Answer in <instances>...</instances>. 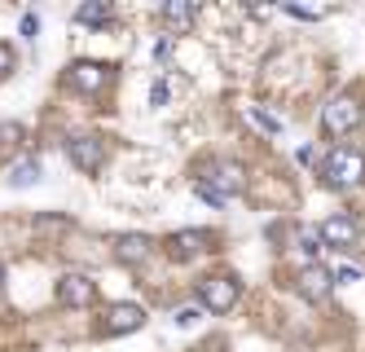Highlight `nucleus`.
Instances as JSON below:
<instances>
[{"mask_svg":"<svg viewBox=\"0 0 365 352\" xmlns=\"http://www.w3.org/2000/svg\"><path fill=\"white\" fill-rule=\"evenodd\" d=\"M322 181L330 189H356L365 181V154L356 146H334L322 159Z\"/></svg>","mask_w":365,"mask_h":352,"instance_id":"obj_1","label":"nucleus"},{"mask_svg":"<svg viewBox=\"0 0 365 352\" xmlns=\"http://www.w3.org/2000/svg\"><path fill=\"white\" fill-rule=\"evenodd\" d=\"M361 119H365V111H361V101L352 93H334L322 106V132L326 137H348V132L361 128Z\"/></svg>","mask_w":365,"mask_h":352,"instance_id":"obj_2","label":"nucleus"},{"mask_svg":"<svg viewBox=\"0 0 365 352\" xmlns=\"http://www.w3.org/2000/svg\"><path fill=\"white\" fill-rule=\"evenodd\" d=\"M198 185L216 189V194L229 203V198H238L242 189H247V176H242V164H225V159H216V164H207V168H202Z\"/></svg>","mask_w":365,"mask_h":352,"instance_id":"obj_3","label":"nucleus"},{"mask_svg":"<svg viewBox=\"0 0 365 352\" xmlns=\"http://www.w3.org/2000/svg\"><path fill=\"white\" fill-rule=\"evenodd\" d=\"M238 295H242V286L233 278H202L198 282V300H202L207 313H229L238 304Z\"/></svg>","mask_w":365,"mask_h":352,"instance_id":"obj_4","label":"nucleus"},{"mask_svg":"<svg viewBox=\"0 0 365 352\" xmlns=\"http://www.w3.org/2000/svg\"><path fill=\"white\" fill-rule=\"evenodd\" d=\"M66 154H71V164L80 172H97L101 164H106V141L93 137V132H75V137L66 141Z\"/></svg>","mask_w":365,"mask_h":352,"instance_id":"obj_5","label":"nucleus"},{"mask_svg":"<svg viewBox=\"0 0 365 352\" xmlns=\"http://www.w3.org/2000/svg\"><path fill=\"white\" fill-rule=\"evenodd\" d=\"M317 233H322L326 247H334V251H352V247H356V238H361V225L352 221L348 211H334V216H326V221H322Z\"/></svg>","mask_w":365,"mask_h":352,"instance_id":"obj_6","label":"nucleus"},{"mask_svg":"<svg viewBox=\"0 0 365 352\" xmlns=\"http://www.w3.org/2000/svg\"><path fill=\"white\" fill-rule=\"evenodd\" d=\"M97 300V286L84 278V273H66L62 282H58V304L62 308H88Z\"/></svg>","mask_w":365,"mask_h":352,"instance_id":"obj_7","label":"nucleus"},{"mask_svg":"<svg viewBox=\"0 0 365 352\" xmlns=\"http://www.w3.org/2000/svg\"><path fill=\"white\" fill-rule=\"evenodd\" d=\"M66 84L80 89V93H101V89L110 84V66H101V62H75L66 71Z\"/></svg>","mask_w":365,"mask_h":352,"instance_id":"obj_8","label":"nucleus"},{"mask_svg":"<svg viewBox=\"0 0 365 352\" xmlns=\"http://www.w3.org/2000/svg\"><path fill=\"white\" fill-rule=\"evenodd\" d=\"M295 286H299V295H304L308 304H322L326 295H330V286H334V273H330V268H322V264H308V268H299Z\"/></svg>","mask_w":365,"mask_h":352,"instance_id":"obj_9","label":"nucleus"},{"mask_svg":"<svg viewBox=\"0 0 365 352\" xmlns=\"http://www.w3.org/2000/svg\"><path fill=\"white\" fill-rule=\"evenodd\" d=\"M145 326V313L137 304H115L106 317H101V335H133Z\"/></svg>","mask_w":365,"mask_h":352,"instance_id":"obj_10","label":"nucleus"},{"mask_svg":"<svg viewBox=\"0 0 365 352\" xmlns=\"http://www.w3.org/2000/svg\"><path fill=\"white\" fill-rule=\"evenodd\" d=\"M207 242H212V233H202V229L190 233L185 229V233H172L168 238V251H172V260H194L198 251H207Z\"/></svg>","mask_w":365,"mask_h":352,"instance_id":"obj_11","label":"nucleus"},{"mask_svg":"<svg viewBox=\"0 0 365 352\" xmlns=\"http://www.w3.org/2000/svg\"><path fill=\"white\" fill-rule=\"evenodd\" d=\"M150 251H154V242H150L145 233H123V238L115 242V256H119L123 264H141V260H150Z\"/></svg>","mask_w":365,"mask_h":352,"instance_id":"obj_12","label":"nucleus"},{"mask_svg":"<svg viewBox=\"0 0 365 352\" xmlns=\"http://www.w3.org/2000/svg\"><path fill=\"white\" fill-rule=\"evenodd\" d=\"M194 18H198L194 0H168L163 5V22H172V26H194Z\"/></svg>","mask_w":365,"mask_h":352,"instance_id":"obj_13","label":"nucleus"},{"mask_svg":"<svg viewBox=\"0 0 365 352\" xmlns=\"http://www.w3.org/2000/svg\"><path fill=\"white\" fill-rule=\"evenodd\" d=\"M110 18H115L110 5H80V9H75V22H80V26H106Z\"/></svg>","mask_w":365,"mask_h":352,"instance_id":"obj_14","label":"nucleus"},{"mask_svg":"<svg viewBox=\"0 0 365 352\" xmlns=\"http://www.w3.org/2000/svg\"><path fill=\"white\" fill-rule=\"evenodd\" d=\"M36 181H40V164H36V159H22V164L9 168V185H22V189H27V185H36Z\"/></svg>","mask_w":365,"mask_h":352,"instance_id":"obj_15","label":"nucleus"},{"mask_svg":"<svg viewBox=\"0 0 365 352\" xmlns=\"http://www.w3.org/2000/svg\"><path fill=\"white\" fill-rule=\"evenodd\" d=\"M247 115L255 119V128H264V132H273V137H277V132H282V119H277V115H269V111H259V106H251Z\"/></svg>","mask_w":365,"mask_h":352,"instance_id":"obj_16","label":"nucleus"},{"mask_svg":"<svg viewBox=\"0 0 365 352\" xmlns=\"http://www.w3.org/2000/svg\"><path fill=\"white\" fill-rule=\"evenodd\" d=\"M322 251V233H312V229H304V256L312 260V256H317Z\"/></svg>","mask_w":365,"mask_h":352,"instance_id":"obj_17","label":"nucleus"},{"mask_svg":"<svg viewBox=\"0 0 365 352\" xmlns=\"http://www.w3.org/2000/svg\"><path fill=\"white\" fill-rule=\"evenodd\" d=\"M36 31H40V18L36 14H22V40H36Z\"/></svg>","mask_w":365,"mask_h":352,"instance_id":"obj_18","label":"nucleus"},{"mask_svg":"<svg viewBox=\"0 0 365 352\" xmlns=\"http://www.w3.org/2000/svg\"><path fill=\"white\" fill-rule=\"evenodd\" d=\"M9 71H14V49H9V44H0V79H5Z\"/></svg>","mask_w":365,"mask_h":352,"instance_id":"obj_19","label":"nucleus"},{"mask_svg":"<svg viewBox=\"0 0 365 352\" xmlns=\"http://www.w3.org/2000/svg\"><path fill=\"white\" fill-rule=\"evenodd\" d=\"M198 317H202V308H180V313H176V326H194Z\"/></svg>","mask_w":365,"mask_h":352,"instance_id":"obj_20","label":"nucleus"},{"mask_svg":"<svg viewBox=\"0 0 365 352\" xmlns=\"http://www.w3.org/2000/svg\"><path fill=\"white\" fill-rule=\"evenodd\" d=\"M14 137H22V128L18 124H0V146H9Z\"/></svg>","mask_w":365,"mask_h":352,"instance_id":"obj_21","label":"nucleus"},{"mask_svg":"<svg viewBox=\"0 0 365 352\" xmlns=\"http://www.w3.org/2000/svg\"><path fill=\"white\" fill-rule=\"evenodd\" d=\"M163 101H168V84H163V79H159V84L150 89V106H163Z\"/></svg>","mask_w":365,"mask_h":352,"instance_id":"obj_22","label":"nucleus"}]
</instances>
